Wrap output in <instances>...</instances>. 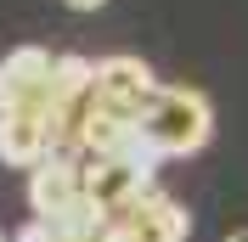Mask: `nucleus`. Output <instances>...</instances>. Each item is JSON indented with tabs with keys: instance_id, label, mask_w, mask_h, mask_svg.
Segmentation results:
<instances>
[{
	"instance_id": "obj_1",
	"label": "nucleus",
	"mask_w": 248,
	"mask_h": 242,
	"mask_svg": "<svg viewBox=\"0 0 248 242\" xmlns=\"http://www.w3.org/2000/svg\"><path fill=\"white\" fill-rule=\"evenodd\" d=\"M215 113L203 91H158V102L141 113V147L147 158H192L209 141Z\"/></svg>"
},
{
	"instance_id": "obj_7",
	"label": "nucleus",
	"mask_w": 248,
	"mask_h": 242,
	"mask_svg": "<svg viewBox=\"0 0 248 242\" xmlns=\"http://www.w3.org/2000/svg\"><path fill=\"white\" fill-rule=\"evenodd\" d=\"M51 158V141H46V124L34 113H0V164L12 169H34Z\"/></svg>"
},
{
	"instance_id": "obj_2",
	"label": "nucleus",
	"mask_w": 248,
	"mask_h": 242,
	"mask_svg": "<svg viewBox=\"0 0 248 242\" xmlns=\"http://www.w3.org/2000/svg\"><path fill=\"white\" fill-rule=\"evenodd\" d=\"M153 169H158L153 158H96V164H85V203L102 220H113L136 197L153 192Z\"/></svg>"
},
{
	"instance_id": "obj_6",
	"label": "nucleus",
	"mask_w": 248,
	"mask_h": 242,
	"mask_svg": "<svg viewBox=\"0 0 248 242\" xmlns=\"http://www.w3.org/2000/svg\"><path fill=\"white\" fill-rule=\"evenodd\" d=\"M113 220H124L141 242H186L192 237V214H186L175 197H164V192L136 197V203H130L124 214H113Z\"/></svg>"
},
{
	"instance_id": "obj_11",
	"label": "nucleus",
	"mask_w": 248,
	"mask_h": 242,
	"mask_svg": "<svg viewBox=\"0 0 248 242\" xmlns=\"http://www.w3.org/2000/svg\"><path fill=\"white\" fill-rule=\"evenodd\" d=\"M0 242H6V237H0Z\"/></svg>"
},
{
	"instance_id": "obj_4",
	"label": "nucleus",
	"mask_w": 248,
	"mask_h": 242,
	"mask_svg": "<svg viewBox=\"0 0 248 242\" xmlns=\"http://www.w3.org/2000/svg\"><path fill=\"white\" fill-rule=\"evenodd\" d=\"M51 68L57 57L40 45H17L0 57V113H34L40 119V107L51 96Z\"/></svg>"
},
{
	"instance_id": "obj_3",
	"label": "nucleus",
	"mask_w": 248,
	"mask_h": 242,
	"mask_svg": "<svg viewBox=\"0 0 248 242\" xmlns=\"http://www.w3.org/2000/svg\"><path fill=\"white\" fill-rule=\"evenodd\" d=\"M29 209L34 220H68L74 209H85V164L68 152H51L46 164L29 169Z\"/></svg>"
},
{
	"instance_id": "obj_10",
	"label": "nucleus",
	"mask_w": 248,
	"mask_h": 242,
	"mask_svg": "<svg viewBox=\"0 0 248 242\" xmlns=\"http://www.w3.org/2000/svg\"><path fill=\"white\" fill-rule=\"evenodd\" d=\"M226 242H248V231H232V237H226Z\"/></svg>"
},
{
	"instance_id": "obj_9",
	"label": "nucleus",
	"mask_w": 248,
	"mask_h": 242,
	"mask_svg": "<svg viewBox=\"0 0 248 242\" xmlns=\"http://www.w3.org/2000/svg\"><path fill=\"white\" fill-rule=\"evenodd\" d=\"M62 6H74V12H102L108 0H62Z\"/></svg>"
},
{
	"instance_id": "obj_8",
	"label": "nucleus",
	"mask_w": 248,
	"mask_h": 242,
	"mask_svg": "<svg viewBox=\"0 0 248 242\" xmlns=\"http://www.w3.org/2000/svg\"><path fill=\"white\" fill-rule=\"evenodd\" d=\"M102 226H108V220H96V226H85V231H68V226H51V242H102Z\"/></svg>"
},
{
	"instance_id": "obj_5",
	"label": "nucleus",
	"mask_w": 248,
	"mask_h": 242,
	"mask_svg": "<svg viewBox=\"0 0 248 242\" xmlns=\"http://www.w3.org/2000/svg\"><path fill=\"white\" fill-rule=\"evenodd\" d=\"M158 91H164V85L153 79V68H147L141 57H124L119 51V57L96 62V96L113 102V107H124V113H136V119L158 102Z\"/></svg>"
}]
</instances>
